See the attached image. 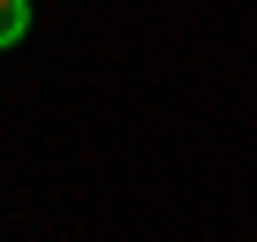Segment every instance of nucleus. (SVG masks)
Masks as SVG:
<instances>
[{
    "label": "nucleus",
    "instance_id": "nucleus-1",
    "mask_svg": "<svg viewBox=\"0 0 257 242\" xmlns=\"http://www.w3.org/2000/svg\"><path fill=\"white\" fill-rule=\"evenodd\" d=\"M31 31V0H0V46H23Z\"/></svg>",
    "mask_w": 257,
    "mask_h": 242
}]
</instances>
